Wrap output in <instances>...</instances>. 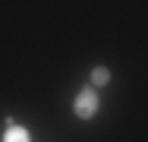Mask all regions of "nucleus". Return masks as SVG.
I'll return each mask as SVG.
<instances>
[{
  "mask_svg": "<svg viewBox=\"0 0 148 142\" xmlns=\"http://www.w3.org/2000/svg\"><path fill=\"white\" fill-rule=\"evenodd\" d=\"M98 95H95V88H82L79 95H76V101H73V114L79 117V120H91L95 114H98Z\"/></svg>",
  "mask_w": 148,
  "mask_h": 142,
  "instance_id": "obj_1",
  "label": "nucleus"
},
{
  "mask_svg": "<svg viewBox=\"0 0 148 142\" xmlns=\"http://www.w3.org/2000/svg\"><path fill=\"white\" fill-rule=\"evenodd\" d=\"M107 82H110V70H107V66H95V70H91V85H101V88H104Z\"/></svg>",
  "mask_w": 148,
  "mask_h": 142,
  "instance_id": "obj_2",
  "label": "nucleus"
},
{
  "mask_svg": "<svg viewBox=\"0 0 148 142\" xmlns=\"http://www.w3.org/2000/svg\"><path fill=\"white\" fill-rule=\"evenodd\" d=\"M3 142H29V130H22V126H10V133H6V139Z\"/></svg>",
  "mask_w": 148,
  "mask_h": 142,
  "instance_id": "obj_3",
  "label": "nucleus"
}]
</instances>
